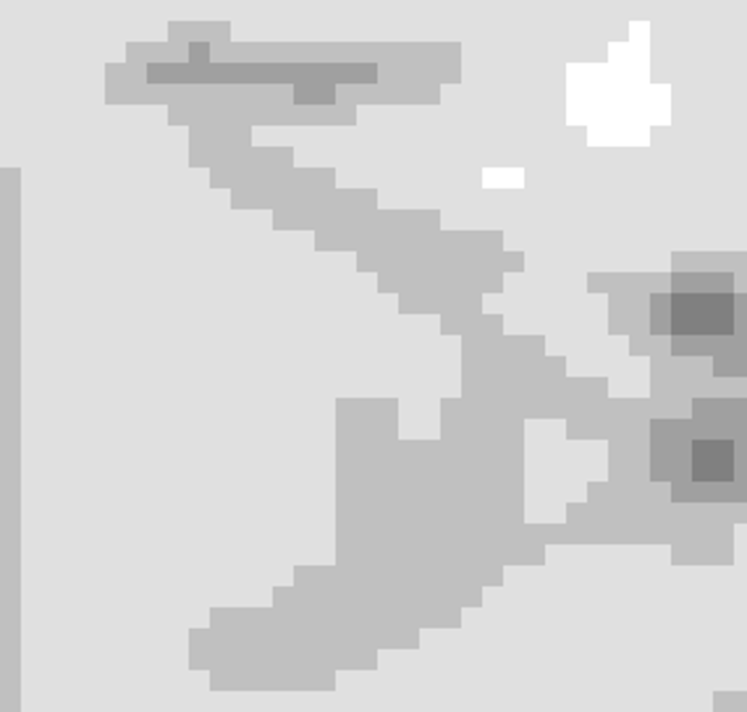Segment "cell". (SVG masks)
Listing matches in <instances>:
<instances>
[{
    "label": "cell",
    "mask_w": 747,
    "mask_h": 712,
    "mask_svg": "<svg viewBox=\"0 0 747 712\" xmlns=\"http://www.w3.org/2000/svg\"><path fill=\"white\" fill-rule=\"evenodd\" d=\"M693 464L706 474L727 472L735 464V445L724 437H700L693 445Z\"/></svg>",
    "instance_id": "cell-2"
},
{
    "label": "cell",
    "mask_w": 747,
    "mask_h": 712,
    "mask_svg": "<svg viewBox=\"0 0 747 712\" xmlns=\"http://www.w3.org/2000/svg\"><path fill=\"white\" fill-rule=\"evenodd\" d=\"M735 299L727 286L718 283H693L674 291L672 314L677 326L708 328L731 318Z\"/></svg>",
    "instance_id": "cell-1"
}]
</instances>
